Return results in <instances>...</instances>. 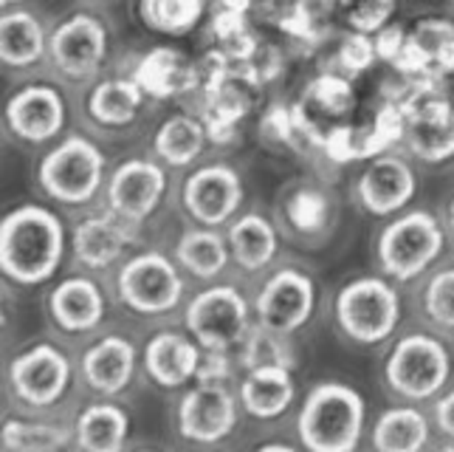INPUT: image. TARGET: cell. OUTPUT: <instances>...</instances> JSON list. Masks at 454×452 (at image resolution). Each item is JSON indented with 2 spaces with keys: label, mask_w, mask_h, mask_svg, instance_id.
<instances>
[{
  "label": "cell",
  "mask_w": 454,
  "mask_h": 452,
  "mask_svg": "<svg viewBox=\"0 0 454 452\" xmlns=\"http://www.w3.org/2000/svg\"><path fill=\"white\" fill-rule=\"evenodd\" d=\"M4 131L14 145L45 150L71 131V99L57 83H23L4 105Z\"/></svg>",
  "instance_id": "obj_15"
},
{
  "label": "cell",
  "mask_w": 454,
  "mask_h": 452,
  "mask_svg": "<svg viewBox=\"0 0 454 452\" xmlns=\"http://www.w3.org/2000/svg\"><path fill=\"white\" fill-rule=\"evenodd\" d=\"M138 246H142V229L121 221L105 204L85 210L71 226L74 266L93 274H111Z\"/></svg>",
  "instance_id": "obj_21"
},
{
  "label": "cell",
  "mask_w": 454,
  "mask_h": 452,
  "mask_svg": "<svg viewBox=\"0 0 454 452\" xmlns=\"http://www.w3.org/2000/svg\"><path fill=\"white\" fill-rule=\"evenodd\" d=\"M418 164L403 147L384 150L364 162L350 184L353 204L370 218H393L412 207L418 195Z\"/></svg>",
  "instance_id": "obj_19"
},
{
  "label": "cell",
  "mask_w": 454,
  "mask_h": 452,
  "mask_svg": "<svg viewBox=\"0 0 454 452\" xmlns=\"http://www.w3.org/2000/svg\"><path fill=\"white\" fill-rule=\"evenodd\" d=\"M443 224H446L449 238L454 241V193H451V195H449V201H446V210H443Z\"/></svg>",
  "instance_id": "obj_40"
},
{
  "label": "cell",
  "mask_w": 454,
  "mask_h": 452,
  "mask_svg": "<svg viewBox=\"0 0 454 452\" xmlns=\"http://www.w3.org/2000/svg\"><path fill=\"white\" fill-rule=\"evenodd\" d=\"M114 305L138 320H167L181 314L190 300V277L172 252L138 246L111 272Z\"/></svg>",
  "instance_id": "obj_3"
},
{
  "label": "cell",
  "mask_w": 454,
  "mask_h": 452,
  "mask_svg": "<svg viewBox=\"0 0 454 452\" xmlns=\"http://www.w3.org/2000/svg\"><path fill=\"white\" fill-rule=\"evenodd\" d=\"M432 422H434V432L441 439L454 447V385H449L446 391L432 401Z\"/></svg>",
  "instance_id": "obj_39"
},
{
  "label": "cell",
  "mask_w": 454,
  "mask_h": 452,
  "mask_svg": "<svg viewBox=\"0 0 454 452\" xmlns=\"http://www.w3.org/2000/svg\"><path fill=\"white\" fill-rule=\"evenodd\" d=\"M234 387H238L243 413L262 424L286 418L296 408V401H300V385H296L294 362H283V360L243 368Z\"/></svg>",
  "instance_id": "obj_24"
},
{
  "label": "cell",
  "mask_w": 454,
  "mask_h": 452,
  "mask_svg": "<svg viewBox=\"0 0 454 452\" xmlns=\"http://www.w3.org/2000/svg\"><path fill=\"white\" fill-rule=\"evenodd\" d=\"M212 147V133L203 116L178 111L169 114L153 133L150 153L161 159L169 170H192L207 159Z\"/></svg>",
  "instance_id": "obj_30"
},
{
  "label": "cell",
  "mask_w": 454,
  "mask_h": 452,
  "mask_svg": "<svg viewBox=\"0 0 454 452\" xmlns=\"http://www.w3.org/2000/svg\"><path fill=\"white\" fill-rule=\"evenodd\" d=\"M181 325L190 331L203 351H238L240 342L254 329V303L231 280L207 283L190 294Z\"/></svg>",
  "instance_id": "obj_10"
},
{
  "label": "cell",
  "mask_w": 454,
  "mask_h": 452,
  "mask_svg": "<svg viewBox=\"0 0 454 452\" xmlns=\"http://www.w3.org/2000/svg\"><path fill=\"white\" fill-rule=\"evenodd\" d=\"M181 212L186 224L226 229L246 210V181L226 159H203L181 181Z\"/></svg>",
  "instance_id": "obj_17"
},
{
  "label": "cell",
  "mask_w": 454,
  "mask_h": 452,
  "mask_svg": "<svg viewBox=\"0 0 454 452\" xmlns=\"http://www.w3.org/2000/svg\"><path fill=\"white\" fill-rule=\"evenodd\" d=\"M393 68L410 80H446L454 74V20L420 18L406 28V40Z\"/></svg>",
  "instance_id": "obj_25"
},
{
  "label": "cell",
  "mask_w": 454,
  "mask_h": 452,
  "mask_svg": "<svg viewBox=\"0 0 454 452\" xmlns=\"http://www.w3.org/2000/svg\"><path fill=\"white\" fill-rule=\"evenodd\" d=\"M74 449L82 452H121L130 444L133 418L121 399L90 396L74 413Z\"/></svg>",
  "instance_id": "obj_28"
},
{
  "label": "cell",
  "mask_w": 454,
  "mask_h": 452,
  "mask_svg": "<svg viewBox=\"0 0 454 452\" xmlns=\"http://www.w3.org/2000/svg\"><path fill=\"white\" fill-rule=\"evenodd\" d=\"M375 62H379V52H375V37L372 35H362V31H348L339 43L336 52V66L339 71H344L348 76H358L370 71Z\"/></svg>",
  "instance_id": "obj_38"
},
{
  "label": "cell",
  "mask_w": 454,
  "mask_h": 452,
  "mask_svg": "<svg viewBox=\"0 0 454 452\" xmlns=\"http://www.w3.org/2000/svg\"><path fill=\"white\" fill-rule=\"evenodd\" d=\"M150 97L138 85L133 74L99 76L90 83L82 99V119L90 133L97 136H119L128 133L142 119Z\"/></svg>",
  "instance_id": "obj_23"
},
{
  "label": "cell",
  "mask_w": 454,
  "mask_h": 452,
  "mask_svg": "<svg viewBox=\"0 0 454 452\" xmlns=\"http://www.w3.org/2000/svg\"><path fill=\"white\" fill-rule=\"evenodd\" d=\"M0 4H4V9H12V6H20L23 0H0Z\"/></svg>",
  "instance_id": "obj_41"
},
{
  "label": "cell",
  "mask_w": 454,
  "mask_h": 452,
  "mask_svg": "<svg viewBox=\"0 0 454 452\" xmlns=\"http://www.w3.org/2000/svg\"><path fill=\"white\" fill-rule=\"evenodd\" d=\"M0 447L6 452H57L74 447V422L51 413L14 410L0 427Z\"/></svg>",
  "instance_id": "obj_32"
},
{
  "label": "cell",
  "mask_w": 454,
  "mask_h": 452,
  "mask_svg": "<svg viewBox=\"0 0 454 452\" xmlns=\"http://www.w3.org/2000/svg\"><path fill=\"white\" fill-rule=\"evenodd\" d=\"M68 255L71 226L49 204H18L0 221V272L14 286L54 283Z\"/></svg>",
  "instance_id": "obj_1"
},
{
  "label": "cell",
  "mask_w": 454,
  "mask_h": 452,
  "mask_svg": "<svg viewBox=\"0 0 454 452\" xmlns=\"http://www.w3.org/2000/svg\"><path fill=\"white\" fill-rule=\"evenodd\" d=\"M209 0H138L142 23L164 37H186L207 20Z\"/></svg>",
  "instance_id": "obj_35"
},
{
  "label": "cell",
  "mask_w": 454,
  "mask_h": 452,
  "mask_svg": "<svg viewBox=\"0 0 454 452\" xmlns=\"http://www.w3.org/2000/svg\"><path fill=\"white\" fill-rule=\"evenodd\" d=\"M254 325L274 337L294 339L319 311V280L302 263H277L257 280L252 294Z\"/></svg>",
  "instance_id": "obj_9"
},
{
  "label": "cell",
  "mask_w": 454,
  "mask_h": 452,
  "mask_svg": "<svg viewBox=\"0 0 454 452\" xmlns=\"http://www.w3.org/2000/svg\"><path fill=\"white\" fill-rule=\"evenodd\" d=\"M51 28L26 6L4 9L0 18V62L9 71H31L49 62Z\"/></svg>",
  "instance_id": "obj_29"
},
{
  "label": "cell",
  "mask_w": 454,
  "mask_h": 452,
  "mask_svg": "<svg viewBox=\"0 0 454 452\" xmlns=\"http://www.w3.org/2000/svg\"><path fill=\"white\" fill-rule=\"evenodd\" d=\"M243 408L229 379H198L184 387L172 408V430L190 447H221L238 430Z\"/></svg>",
  "instance_id": "obj_13"
},
{
  "label": "cell",
  "mask_w": 454,
  "mask_h": 452,
  "mask_svg": "<svg viewBox=\"0 0 454 452\" xmlns=\"http://www.w3.org/2000/svg\"><path fill=\"white\" fill-rule=\"evenodd\" d=\"M172 258L178 260V266L186 272V277L200 286L226 280L229 272L234 269L226 229L217 226L186 224L178 232L176 243H172Z\"/></svg>",
  "instance_id": "obj_27"
},
{
  "label": "cell",
  "mask_w": 454,
  "mask_h": 452,
  "mask_svg": "<svg viewBox=\"0 0 454 452\" xmlns=\"http://www.w3.org/2000/svg\"><path fill=\"white\" fill-rule=\"evenodd\" d=\"M367 435V399L356 385H310L296 413V441L308 452H356Z\"/></svg>",
  "instance_id": "obj_4"
},
{
  "label": "cell",
  "mask_w": 454,
  "mask_h": 452,
  "mask_svg": "<svg viewBox=\"0 0 454 452\" xmlns=\"http://www.w3.org/2000/svg\"><path fill=\"white\" fill-rule=\"evenodd\" d=\"M333 9L350 31L379 35L384 26L393 23L398 0H333Z\"/></svg>",
  "instance_id": "obj_37"
},
{
  "label": "cell",
  "mask_w": 454,
  "mask_h": 452,
  "mask_svg": "<svg viewBox=\"0 0 454 452\" xmlns=\"http://www.w3.org/2000/svg\"><path fill=\"white\" fill-rule=\"evenodd\" d=\"M418 308L432 331L454 337V263L427 274L418 294Z\"/></svg>",
  "instance_id": "obj_36"
},
{
  "label": "cell",
  "mask_w": 454,
  "mask_h": 452,
  "mask_svg": "<svg viewBox=\"0 0 454 452\" xmlns=\"http://www.w3.org/2000/svg\"><path fill=\"white\" fill-rule=\"evenodd\" d=\"M80 385V368L59 339H35L6 365V396L14 410L57 413Z\"/></svg>",
  "instance_id": "obj_7"
},
{
  "label": "cell",
  "mask_w": 454,
  "mask_h": 452,
  "mask_svg": "<svg viewBox=\"0 0 454 452\" xmlns=\"http://www.w3.org/2000/svg\"><path fill=\"white\" fill-rule=\"evenodd\" d=\"M403 142L401 147L424 167L454 162V102L437 80H410L401 93Z\"/></svg>",
  "instance_id": "obj_11"
},
{
  "label": "cell",
  "mask_w": 454,
  "mask_h": 452,
  "mask_svg": "<svg viewBox=\"0 0 454 452\" xmlns=\"http://www.w3.org/2000/svg\"><path fill=\"white\" fill-rule=\"evenodd\" d=\"M449 241L451 238L441 215L427 207H410L387 218V224L375 232V269L401 286L415 283L441 263Z\"/></svg>",
  "instance_id": "obj_6"
},
{
  "label": "cell",
  "mask_w": 454,
  "mask_h": 452,
  "mask_svg": "<svg viewBox=\"0 0 454 452\" xmlns=\"http://www.w3.org/2000/svg\"><path fill=\"white\" fill-rule=\"evenodd\" d=\"M130 74L147 91L150 99H176L198 85V68L192 59L172 45H155L142 54Z\"/></svg>",
  "instance_id": "obj_33"
},
{
  "label": "cell",
  "mask_w": 454,
  "mask_h": 452,
  "mask_svg": "<svg viewBox=\"0 0 454 452\" xmlns=\"http://www.w3.org/2000/svg\"><path fill=\"white\" fill-rule=\"evenodd\" d=\"M451 370L454 360L446 337L418 329L393 337L381 365V382L398 401L432 404L451 385Z\"/></svg>",
  "instance_id": "obj_8"
},
{
  "label": "cell",
  "mask_w": 454,
  "mask_h": 452,
  "mask_svg": "<svg viewBox=\"0 0 454 452\" xmlns=\"http://www.w3.org/2000/svg\"><path fill=\"white\" fill-rule=\"evenodd\" d=\"M114 294L102 274L85 269H71L59 274L45 294V317L62 339H90L97 337L107 314H111Z\"/></svg>",
  "instance_id": "obj_16"
},
{
  "label": "cell",
  "mask_w": 454,
  "mask_h": 452,
  "mask_svg": "<svg viewBox=\"0 0 454 452\" xmlns=\"http://www.w3.org/2000/svg\"><path fill=\"white\" fill-rule=\"evenodd\" d=\"M434 422L420 404L398 401L375 416L370 427V447L375 452H420L434 447Z\"/></svg>",
  "instance_id": "obj_31"
},
{
  "label": "cell",
  "mask_w": 454,
  "mask_h": 452,
  "mask_svg": "<svg viewBox=\"0 0 454 452\" xmlns=\"http://www.w3.org/2000/svg\"><path fill=\"white\" fill-rule=\"evenodd\" d=\"M331 320L336 334L356 348L387 345L403 320L401 283L379 269L353 274L333 294Z\"/></svg>",
  "instance_id": "obj_5"
},
{
  "label": "cell",
  "mask_w": 454,
  "mask_h": 452,
  "mask_svg": "<svg viewBox=\"0 0 454 452\" xmlns=\"http://www.w3.org/2000/svg\"><path fill=\"white\" fill-rule=\"evenodd\" d=\"M111 176L107 153L97 133L68 131L49 145L35 164V184L40 195L54 207L85 212L102 204L105 184Z\"/></svg>",
  "instance_id": "obj_2"
},
{
  "label": "cell",
  "mask_w": 454,
  "mask_h": 452,
  "mask_svg": "<svg viewBox=\"0 0 454 452\" xmlns=\"http://www.w3.org/2000/svg\"><path fill=\"white\" fill-rule=\"evenodd\" d=\"M172 170L153 153H136L111 167L102 204L133 226H147L169 195Z\"/></svg>",
  "instance_id": "obj_18"
},
{
  "label": "cell",
  "mask_w": 454,
  "mask_h": 452,
  "mask_svg": "<svg viewBox=\"0 0 454 452\" xmlns=\"http://www.w3.org/2000/svg\"><path fill=\"white\" fill-rule=\"evenodd\" d=\"M226 241L234 269L254 280L274 269L279 252H283V232H279L274 215L262 210H243L234 221H229Z\"/></svg>",
  "instance_id": "obj_26"
},
{
  "label": "cell",
  "mask_w": 454,
  "mask_h": 452,
  "mask_svg": "<svg viewBox=\"0 0 454 452\" xmlns=\"http://www.w3.org/2000/svg\"><path fill=\"white\" fill-rule=\"evenodd\" d=\"M207 351L186 329H159L142 345V373L150 385L167 393H181L198 382Z\"/></svg>",
  "instance_id": "obj_22"
},
{
  "label": "cell",
  "mask_w": 454,
  "mask_h": 452,
  "mask_svg": "<svg viewBox=\"0 0 454 452\" xmlns=\"http://www.w3.org/2000/svg\"><path fill=\"white\" fill-rule=\"evenodd\" d=\"M114 35L102 14L90 9H76L51 26L49 66L54 76L68 85L97 83L107 59H111Z\"/></svg>",
  "instance_id": "obj_12"
},
{
  "label": "cell",
  "mask_w": 454,
  "mask_h": 452,
  "mask_svg": "<svg viewBox=\"0 0 454 452\" xmlns=\"http://www.w3.org/2000/svg\"><path fill=\"white\" fill-rule=\"evenodd\" d=\"M274 221L283 238L302 249H322L339 226V195L317 176H296L274 195Z\"/></svg>",
  "instance_id": "obj_14"
},
{
  "label": "cell",
  "mask_w": 454,
  "mask_h": 452,
  "mask_svg": "<svg viewBox=\"0 0 454 452\" xmlns=\"http://www.w3.org/2000/svg\"><path fill=\"white\" fill-rule=\"evenodd\" d=\"M302 119L308 124L310 136L319 139V119H333V128L348 119L356 111V91L353 76H348L339 68H325L317 74L305 88V99L300 102Z\"/></svg>",
  "instance_id": "obj_34"
},
{
  "label": "cell",
  "mask_w": 454,
  "mask_h": 452,
  "mask_svg": "<svg viewBox=\"0 0 454 452\" xmlns=\"http://www.w3.org/2000/svg\"><path fill=\"white\" fill-rule=\"evenodd\" d=\"M80 385L90 396L121 399L145 377L142 373V345L124 331H99L85 342L76 356Z\"/></svg>",
  "instance_id": "obj_20"
}]
</instances>
